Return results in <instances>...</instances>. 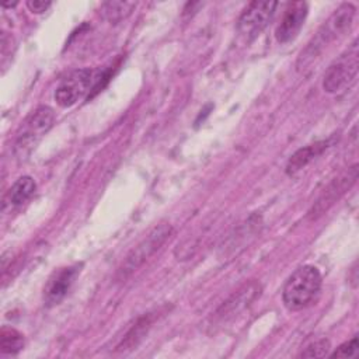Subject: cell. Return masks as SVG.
Here are the masks:
<instances>
[{"instance_id":"3957f363","label":"cell","mask_w":359,"mask_h":359,"mask_svg":"<svg viewBox=\"0 0 359 359\" xmlns=\"http://www.w3.org/2000/svg\"><path fill=\"white\" fill-rule=\"evenodd\" d=\"M172 226L167 222L156 224L125 257L116 271V279L125 280L136 272L150 257H153L161 245L171 237Z\"/></svg>"},{"instance_id":"ba28073f","label":"cell","mask_w":359,"mask_h":359,"mask_svg":"<svg viewBox=\"0 0 359 359\" xmlns=\"http://www.w3.org/2000/svg\"><path fill=\"white\" fill-rule=\"evenodd\" d=\"M358 180V164L348 167L337 178H334L320 194L307 216L310 220H316L323 216Z\"/></svg>"},{"instance_id":"6da1fadb","label":"cell","mask_w":359,"mask_h":359,"mask_svg":"<svg viewBox=\"0 0 359 359\" xmlns=\"http://www.w3.org/2000/svg\"><path fill=\"white\" fill-rule=\"evenodd\" d=\"M355 6L352 3L341 4L328 20L318 28L316 35L310 39L307 46L299 55L296 67L297 72L303 73L316 62L317 57L323 53V50L334 41L341 38L352 25L355 17Z\"/></svg>"},{"instance_id":"277c9868","label":"cell","mask_w":359,"mask_h":359,"mask_svg":"<svg viewBox=\"0 0 359 359\" xmlns=\"http://www.w3.org/2000/svg\"><path fill=\"white\" fill-rule=\"evenodd\" d=\"M359 70V48L355 39L351 46L341 53L325 70L323 87L330 94L341 93L352 86Z\"/></svg>"},{"instance_id":"8fae6325","label":"cell","mask_w":359,"mask_h":359,"mask_svg":"<svg viewBox=\"0 0 359 359\" xmlns=\"http://www.w3.org/2000/svg\"><path fill=\"white\" fill-rule=\"evenodd\" d=\"M307 13H309V6L306 1L289 3L275 29L276 41L279 43H287L293 41L300 32L306 21Z\"/></svg>"},{"instance_id":"30bf717a","label":"cell","mask_w":359,"mask_h":359,"mask_svg":"<svg viewBox=\"0 0 359 359\" xmlns=\"http://www.w3.org/2000/svg\"><path fill=\"white\" fill-rule=\"evenodd\" d=\"M261 294V285L259 282L251 280L241 286L236 293H233L215 313L213 323L215 324H224L238 316L241 311L248 309L257 297Z\"/></svg>"},{"instance_id":"8992f818","label":"cell","mask_w":359,"mask_h":359,"mask_svg":"<svg viewBox=\"0 0 359 359\" xmlns=\"http://www.w3.org/2000/svg\"><path fill=\"white\" fill-rule=\"evenodd\" d=\"M97 74L93 69H79L69 73L57 84L53 98L62 108H69L83 100L95 86Z\"/></svg>"},{"instance_id":"44dd1931","label":"cell","mask_w":359,"mask_h":359,"mask_svg":"<svg viewBox=\"0 0 359 359\" xmlns=\"http://www.w3.org/2000/svg\"><path fill=\"white\" fill-rule=\"evenodd\" d=\"M17 3H3V7L7 8V7H14Z\"/></svg>"},{"instance_id":"9c48e42d","label":"cell","mask_w":359,"mask_h":359,"mask_svg":"<svg viewBox=\"0 0 359 359\" xmlns=\"http://www.w3.org/2000/svg\"><path fill=\"white\" fill-rule=\"evenodd\" d=\"M80 271H81V265L79 264L62 266L53 271L43 286V294H42L43 304L46 307L57 306L70 292L77 276L80 275Z\"/></svg>"},{"instance_id":"52a82bcc","label":"cell","mask_w":359,"mask_h":359,"mask_svg":"<svg viewBox=\"0 0 359 359\" xmlns=\"http://www.w3.org/2000/svg\"><path fill=\"white\" fill-rule=\"evenodd\" d=\"M276 1H251L240 14L237 20V34L245 42L255 39L271 21Z\"/></svg>"},{"instance_id":"4fadbf2b","label":"cell","mask_w":359,"mask_h":359,"mask_svg":"<svg viewBox=\"0 0 359 359\" xmlns=\"http://www.w3.org/2000/svg\"><path fill=\"white\" fill-rule=\"evenodd\" d=\"M262 226V220L258 215H251L244 223H241L233 234L229 236L227 241L223 243L220 250L223 251V255L233 254L238 248H244L243 245L248 243L252 237H255L257 233H259V229Z\"/></svg>"},{"instance_id":"e0dca14e","label":"cell","mask_w":359,"mask_h":359,"mask_svg":"<svg viewBox=\"0 0 359 359\" xmlns=\"http://www.w3.org/2000/svg\"><path fill=\"white\" fill-rule=\"evenodd\" d=\"M25 345L24 335L13 327H1L0 330V352L3 355H15Z\"/></svg>"},{"instance_id":"2e32d148","label":"cell","mask_w":359,"mask_h":359,"mask_svg":"<svg viewBox=\"0 0 359 359\" xmlns=\"http://www.w3.org/2000/svg\"><path fill=\"white\" fill-rule=\"evenodd\" d=\"M136 6V1H105L101 4V13L107 21L111 24H118L129 17Z\"/></svg>"},{"instance_id":"7a4b0ae2","label":"cell","mask_w":359,"mask_h":359,"mask_svg":"<svg viewBox=\"0 0 359 359\" xmlns=\"http://www.w3.org/2000/svg\"><path fill=\"white\" fill-rule=\"evenodd\" d=\"M323 276L317 266L302 265L285 282L282 300L289 311H300L309 307L318 296Z\"/></svg>"},{"instance_id":"9a60e30c","label":"cell","mask_w":359,"mask_h":359,"mask_svg":"<svg viewBox=\"0 0 359 359\" xmlns=\"http://www.w3.org/2000/svg\"><path fill=\"white\" fill-rule=\"evenodd\" d=\"M153 323V318L150 314H146L143 317H140L133 325L132 328L126 332V335L123 337V339L119 342V345L116 346V351L122 352V351H129L133 349L135 346L139 345V342L144 338V335L147 334V330L150 328Z\"/></svg>"},{"instance_id":"ac0fdd59","label":"cell","mask_w":359,"mask_h":359,"mask_svg":"<svg viewBox=\"0 0 359 359\" xmlns=\"http://www.w3.org/2000/svg\"><path fill=\"white\" fill-rule=\"evenodd\" d=\"M331 349V342L327 338H321L317 339L314 342H311L310 345L306 346L304 351H302V353L299 355L300 358H324L330 353Z\"/></svg>"},{"instance_id":"7c38bea8","label":"cell","mask_w":359,"mask_h":359,"mask_svg":"<svg viewBox=\"0 0 359 359\" xmlns=\"http://www.w3.org/2000/svg\"><path fill=\"white\" fill-rule=\"evenodd\" d=\"M331 142H332V139L320 140V142H314L311 144H307V146L296 150L287 160L286 174L292 177V175H296L297 172H300L313 160H316L318 156H321L331 146Z\"/></svg>"},{"instance_id":"5b68a950","label":"cell","mask_w":359,"mask_h":359,"mask_svg":"<svg viewBox=\"0 0 359 359\" xmlns=\"http://www.w3.org/2000/svg\"><path fill=\"white\" fill-rule=\"evenodd\" d=\"M55 112L48 105H41L27 118L14 143V154L18 160H24L35 149L39 139L52 128Z\"/></svg>"},{"instance_id":"5bb4252c","label":"cell","mask_w":359,"mask_h":359,"mask_svg":"<svg viewBox=\"0 0 359 359\" xmlns=\"http://www.w3.org/2000/svg\"><path fill=\"white\" fill-rule=\"evenodd\" d=\"M35 189H36V184L32 177L29 175L20 177L8 189L4 199V206H10V208L21 206L34 195Z\"/></svg>"},{"instance_id":"d6986e66","label":"cell","mask_w":359,"mask_h":359,"mask_svg":"<svg viewBox=\"0 0 359 359\" xmlns=\"http://www.w3.org/2000/svg\"><path fill=\"white\" fill-rule=\"evenodd\" d=\"M358 337H352L349 341L341 344L335 352L331 353L332 358H355L358 355Z\"/></svg>"},{"instance_id":"ffe728a7","label":"cell","mask_w":359,"mask_h":359,"mask_svg":"<svg viewBox=\"0 0 359 359\" xmlns=\"http://www.w3.org/2000/svg\"><path fill=\"white\" fill-rule=\"evenodd\" d=\"M25 4L28 10L35 14H42L52 6L50 1H45V0H28Z\"/></svg>"}]
</instances>
